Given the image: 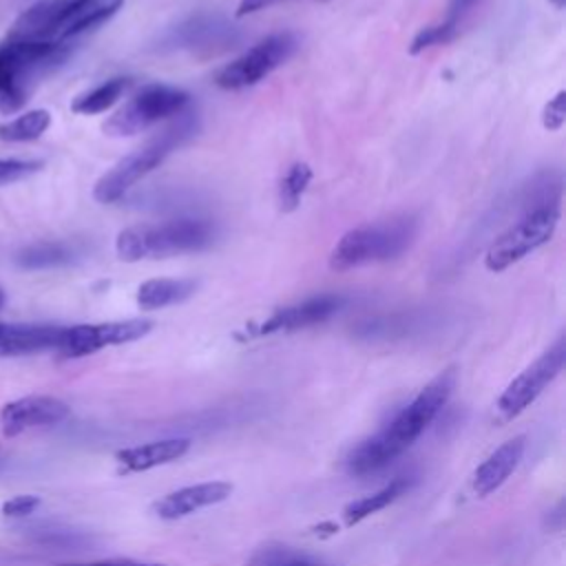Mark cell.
Masks as SVG:
<instances>
[{"label": "cell", "mask_w": 566, "mask_h": 566, "mask_svg": "<svg viewBox=\"0 0 566 566\" xmlns=\"http://www.w3.org/2000/svg\"><path fill=\"white\" fill-rule=\"evenodd\" d=\"M455 378L458 376L453 367L440 371L380 431L365 438L349 451V455L345 458V469L352 475H365L382 469L402 451H407L420 438V433L433 422L440 409L449 402L455 389Z\"/></svg>", "instance_id": "6da1fadb"}, {"label": "cell", "mask_w": 566, "mask_h": 566, "mask_svg": "<svg viewBox=\"0 0 566 566\" xmlns=\"http://www.w3.org/2000/svg\"><path fill=\"white\" fill-rule=\"evenodd\" d=\"M71 53L66 42H0V113L20 111L38 82Z\"/></svg>", "instance_id": "7a4b0ae2"}, {"label": "cell", "mask_w": 566, "mask_h": 566, "mask_svg": "<svg viewBox=\"0 0 566 566\" xmlns=\"http://www.w3.org/2000/svg\"><path fill=\"white\" fill-rule=\"evenodd\" d=\"M197 133V117L192 111H181L177 119L153 137L146 146L117 161L106 175H102L93 188V197L99 203H113L122 199L144 175L159 166L175 148L184 146Z\"/></svg>", "instance_id": "3957f363"}, {"label": "cell", "mask_w": 566, "mask_h": 566, "mask_svg": "<svg viewBox=\"0 0 566 566\" xmlns=\"http://www.w3.org/2000/svg\"><path fill=\"white\" fill-rule=\"evenodd\" d=\"M214 241V226L203 219H177L159 226H133L117 234L115 250L122 261L166 259L199 252Z\"/></svg>", "instance_id": "277c9868"}, {"label": "cell", "mask_w": 566, "mask_h": 566, "mask_svg": "<svg viewBox=\"0 0 566 566\" xmlns=\"http://www.w3.org/2000/svg\"><path fill=\"white\" fill-rule=\"evenodd\" d=\"M418 221L413 217H396L380 223L354 228L340 237L329 254V268L345 272L365 263H378L400 256L416 239Z\"/></svg>", "instance_id": "5b68a950"}, {"label": "cell", "mask_w": 566, "mask_h": 566, "mask_svg": "<svg viewBox=\"0 0 566 566\" xmlns=\"http://www.w3.org/2000/svg\"><path fill=\"white\" fill-rule=\"evenodd\" d=\"M188 104L190 95L186 91L166 84H148L104 122V133L113 137L137 135L166 117L179 115Z\"/></svg>", "instance_id": "8992f818"}, {"label": "cell", "mask_w": 566, "mask_h": 566, "mask_svg": "<svg viewBox=\"0 0 566 566\" xmlns=\"http://www.w3.org/2000/svg\"><path fill=\"white\" fill-rule=\"evenodd\" d=\"M559 223V206H539L526 210V214L502 232L486 250L484 265L491 272H502L526 254L544 245Z\"/></svg>", "instance_id": "52a82bcc"}, {"label": "cell", "mask_w": 566, "mask_h": 566, "mask_svg": "<svg viewBox=\"0 0 566 566\" xmlns=\"http://www.w3.org/2000/svg\"><path fill=\"white\" fill-rule=\"evenodd\" d=\"M296 35L290 31L272 33L252 49H248L243 55L226 64L214 82L219 88L226 91H239L245 86H252L268 77L274 69H279L294 51H296Z\"/></svg>", "instance_id": "ba28073f"}, {"label": "cell", "mask_w": 566, "mask_h": 566, "mask_svg": "<svg viewBox=\"0 0 566 566\" xmlns=\"http://www.w3.org/2000/svg\"><path fill=\"white\" fill-rule=\"evenodd\" d=\"M566 365V340L557 338L539 358H535L524 371H520L497 398V413L504 420L520 416L535 398L559 376Z\"/></svg>", "instance_id": "9c48e42d"}, {"label": "cell", "mask_w": 566, "mask_h": 566, "mask_svg": "<svg viewBox=\"0 0 566 566\" xmlns=\"http://www.w3.org/2000/svg\"><path fill=\"white\" fill-rule=\"evenodd\" d=\"M150 329H153V323L146 318L71 325V327H64L57 352L62 358H82V356L95 354L111 345H124V343L139 340Z\"/></svg>", "instance_id": "30bf717a"}, {"label": "cell", "mask_w": 566, "mask_h": 566, "mask_svg": "<svg viewBox=\"0 0 566 566\" xmlns=\"http://www.w3.org/2000/svg\"><path fill=\"white\" fill-rule=\"evenodd\" d=\"M241 33L226 18L217 13H195L164 38L166 46L188 49L195 53H221L239 42Z\"/></svg>", "instance_id": "8fae6325"}, {"label": "cell", "mask_w": 566, "mask_h": 566, "mask_svg": "<svg viewBox=\"0 0 566 566\" xmlns=\"http://www.w3.org/2000/svg\"><path fill=\"white\" fill-rule=\"evenodd\" d=\"M69 413H71V407L55 396H40V394L22 396L7 402L0 409V429L7 438H13L29 429L57 424L66 420Z\"/></svg>", "instance_id": "7c38bea8"}, {"label": "cell", "mask_w": 566, "mask_h": 566, "mask_svg": "<svg viewBox=\"0 0 566 566\" xmlns=\"http://www.w3.org/2000/svg\"><path fill=\"white\" fill-rule=\"evenodd\" d=\"M345 303H347L345 296L323 294V296H314V298H307V301L290 305V307H281L270 318H265L256 329H252V336L294 332V329H303V327L323 323L329 316H334Z\"/></svg>", "instance_id": "4fadbf2b"}, {"label": "cell", "mask_w": 566, "mask_h": 566, "mask_svg": "<svg viewBox=\"0 0 566 566\" xmlns=\"http://www.w3.org/2000/svg\"><path fill=\"white\" fill-rule=\"evenodd\" d=\"M232 489L234 486L230 482H223V480L181 486V489L164 495L161 500H157L153 511L159 520H168V522L181 520V517H188V515H192L201 509L226 502L232 495Z\"/></svg>", "instance_id": "5bb4252c"}, {"label": "cell", "mask_w": 566, "mask_h": 566, "mask_svg": "<svg viewBox=\"0 0 566 566\" xmlns=\"http://www.w3.org/2000/svg\"><path fill=\"white\" fill-rule=\"evenodd\" d=\"M524 449H526V438L524 436H515L511 440H506L504 444H500L473 473L471 478V486L473 493L478 497H486L493 491H497L517 469V464L524 458Z\"/></svg>", "instance_id": "9a60e30c"}, {"label": "cell", "mask_w": 566, "mask_h": 566, "mask_svg": "<svg viewBox=\"0 0 566 566\" xmlns=\"http://www.w3.org/2000/svg\"><path fill=\"white\" fill-rule=\"evenodd\" d=\"M62 332V325L0 323V356H27L57 349Z\"/></svg>", "instance_id": "2e32d148"}, {"label": "cell", "mask_w": 566, "mask_h": 566, "mask_svg": "<svg viewBox=\"0 0 566 566\" xmlns=\"http://www.w3.org/2000/svg\"><path fill=\"white\" fill-rule=\"evenodd\" d=\"M188 449H190L188 438H164V440H153V442L122 449L117 451L115 460L119 464V473H144L184 458Z\"/></svg>", "instance_id": "e0dca14e"}, {"label": "cell", "mask_w": 566, "mask_h": 566, "mask_svg": "<svg viewBox=\"0 0 566 566\" xmlns=\"http://www.w3.org/2000/svg\"><path fill=\"white\" fill-rule=\"evenodd\" d=\"M66 4L69 0H38L15 18L7 31V40L55 42V29Z\"/></svg>", "instance_id": "ac0fdd59"}, {"label": "cell", "mask_w": 566, "mask_h": 566, "mask_svg": "<svg viewBox=\"0 0 566 566\" xmlns=\"http://www.w3.org/2000/svg\"><path fill=\"white\" fill-rule=\"evenodd\" d=\"M122 2L124 0H69L55 29V42H66L106 22L111 15L117 13Z\"/></svg>", "instance_id": "d6986e66"}, {"label": "cell", "mask_w": 566, "mask_h": 566, "mask_svg": "<svg viewBox=\"0 0 566 566\" xmlns=\"http://www.w3.org/2000/svg\"><path fill=\"white\" fill-rule=\"evenodd\" d=\"M197 290L192 279H150L137 290V305L142 310H161L186 301Z\"/></svg>", "instance_id": "ffe728a7"}, {"label": "cell", "mask_w": 566, "mask_h": 566, "mask_svg": "<svg viewBox=\"0 0 566 566\" xmlns=\"http://www.w3.org/2000/svg\"><path fill=\"white\" fill-rule=\"evenodd\" d=\"M411 486V480L407 478H396L391 480L389 484H385L382 489L369 493V495H363L358 500H352L345 509H343V520L347 526H354L363 520H367L369 515L382 511L385 506H389L391 502H396L407 489Z\"/></svg>", "instance_id": "44dd1931"}, {"label": "cell", "mask_w": 566, "mask_h": 566, "mask_svg": "<svg viewBox=\"0 0 566 566\" xmlns=\"http://www.w3.org/2000/svg\"><path fill=\"white\" fill-rule=\"evenodd\" d=\"M15 261L24 270H49V268L69 265L71 261H75V250L69 243L42 241L18 252Z\"/></svg>", "instance_id": "7402d4cb"}, {"label": "cell", "mask_w": 566, "mask_h": 566, "mask_svg": "<svg viewBox=\"0 0 566 566\" xmlns=\"http://www.w3.org/2000/svg\"><path fill=\"white\" fill-rule=\"evenodd\" d=\"M130 86V80L128 77H113V80H106L104 84L77 95L73 102H71V111L73 113H80V115H97V113H104L108 111L124 93L126 88Z\"/></svg>", "instance_id": "603a6c76"}, {"label": "cell", "mask_w": 566, "mask_h": 566, "mask_svg": "<svg viewBox=\"0 0 566 566\" xmlns=\"http://www.w3.org/2000/svg\"><path fill=\"white\" fill-rule=\"evenodd\" d=\"M51 126V113L44 108H35V111H27L22 115H18L15 119L2 122L0 124V139L2 142H33L38 137H42L46 133V128Z\"/></svg>", "instance_id": "cb8c5ba5"}, {"label": "cell", "mask_w": 566, "mask_h": 566, "mask_svg": "<svg viewBox=\"0 0 566 566\" xmlns=\"http://www.w3.org/2000/svg\"><path fill=\"white\" fill-rule=\"evenodd\" d=\"M310 181H312V170H310L307 164L298 161V164L290 166L285 177L281 179V186H279L281 208L283 210H294L301 203V197L307 190Z\"/></svg>", "instance_id": "d4e9b609"}, {"label": "cell", "mask_w": 566, "mask_h": 566, "mask_svg": "<svg viewBox=\"0 0 566 566\" xmlns=\"http://www.w3.org/2000/svg\"><path fill=\"white\" fill-rule=\"evenodd\" d=\"M40 168H42V161H38V159H15V157L0 159V188L22 181V179L35 175Z\"/></svg>", "instance_id": "484cf974"}, {"label": "cell", "mask_w": 566, "mask_h": 566, "mask_svg": "<svg viewBox=\"0 0 566 566\" xmlns=\"http://www.w3.org/2000/svg\"><path fill=\"white\" fill-rule=\"evenodd\" d=\"M453 35H455V33L449 31L442 22L429 24V27L420 29V31L413 35V40H411V44H409V53H413V55H416V53H422L424 49H431V46H436V44L449 42Z\"/></svg>", "instance_id": "4316f807"}, {"label": "cell", "mask_w": 566, "mask_h": 566, "mask_svg": "<svg viewBox=\"0 0 566 566\" xmlns=\"http://www.w3.org/2000/svg\"><path fill=\"white\" fill-rule=\"evenodd\" d=\"M566 122V91H559L542 111V124L546 130H559Z\"/></svg>", "instance_id": "83f0119b"}, {"label": "cell", "mask_w": 566, "mask_h": 566, "mask_svg": "<svg viewBox=\"0 0 566 566\" xmlns=\"http://www.w3.org/2000/svg\"><path fill=\"white\" fill-rule=\"evenodd\" d=\"M38 506H40V497H38V495H31V493H24V495H15V497L7 500L0 511H2L4 517H27V515H31Z\"/></svg>", "instance_id": "f1b7e54d"}, {"label": "cell", "mask_w": 566, "mask_h": 566, "mask_svg": "<svg viewBox=\"0 0 566 566\" xmlns=\"http://www.w3.org/2000/svg\"><path fill=\"white\" fill-rule=\"evenodd\" d=\"M478 2H480V0H451L442 24H444L449 31L455 33L458 27H460V22L467 18V13H469Z\"/></svg>", "instance_id": "f546056e"}, {"label": "cell", "mask_w": 566, "mask_h": 566, "mask_svg": "<svg viewBox=\"0 0 566 566\" xmlns=\"http://www.w3.org/2000/svg\"><path fill=\"white\" fill-rule=\"evenodd\" d=\"M62 566H164L155 562H137V559H97V562H77V564H62Z\"/></svg>", "instance_id": "4dcf8cb0"}, {"label": "cell", "mask_w": 566, "mask_h": 566, "mask_svg": "<svg viewBox=\"0 0 566 566\" xmlns=\"http://www.w3.org/2000/svg\"><path fill=\"white\" fill-rule=\"evenodd\" d=\"M279 2H285V0H241L239 7H237V15L243 18L248 13H254V11H261V9H268L272 4H279Z\"/></svg>", "instance_id": "1f68e13d"}, {"label": "cell", "mask_w": 566, "mask_h": 566, "mask_svg": "<svg viewBox=\"0 0 566 566\" xmlns=\"http://www.w3.org/2000/svg\"><path fill=\"white\" fill-rule=\"evenodd\" d=\"M259 566H314L307 559H298V557H283V555H272L268 557L263 564Z\"/></svg>", "instance_id": "d6a6232c"}, {"label": "cell", "mask_w": 566, "mask_h": 566, "mask_svg": "<svg viewBox=\"0 0 566 566\" xmlns=\"http://www.w3.org/2000/svg\"><path fill=\"white\" fill-rule=\"evenodd\" d=\"M551 2H553V4H555V7H557V9H562V7H564V4H566V0H551Z\"/></svg>", "instance_id": "836d02e7"}, {"label": "cell", "mask_w": 566, "mask_h": 566, "mask_svg": "<svg viewBox=\"0 0 566 566\" xmlns=\"http://www.w3.org/2000/svg\"><path fill=\"white\" fill-rule=\"evenodd\" d=\"M2 303H4V292L0 290V307H2Z\"/></svg>", "instance_id": "e575fe53"}]
</instances>
